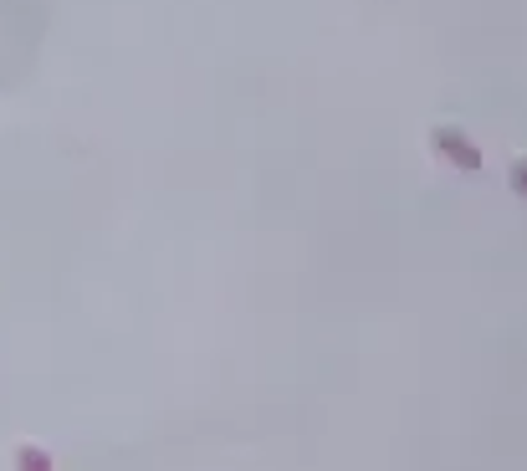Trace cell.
Instances as JSON below:
<instances>
[{
    "label": "cell",
    "mask_w": 527,
    "mask_h": 471,
    "mask_svg": "<svg viewBox=\"0 0 527 471\" xmlns=\"http://www.w3.org/2000/svg\"><path fill=\"white\" fill-rule=\"evenodd\" d=\"M430 149H435L450 169H466V175H476V169H482V143L466 139V134H461V128H450V123L430 134Z\"/></svg>",
    "instance_id": "6da1fadb"
},
{
    "label": "cell",
    "mask_w": 527,
    "mask_h": 471,
    "mask_svg": "<svg viewBox=\"0 0 527 471\" xmlns=\"http://www.w3.org/2000/svg\"><path fill=\"white\" fill-rule=\"evenodd\" d=\"M16 471H57L41 446H16Z\"/></svg>",
    "instance_id": "7a4b0ae2"
}]
</instances>
